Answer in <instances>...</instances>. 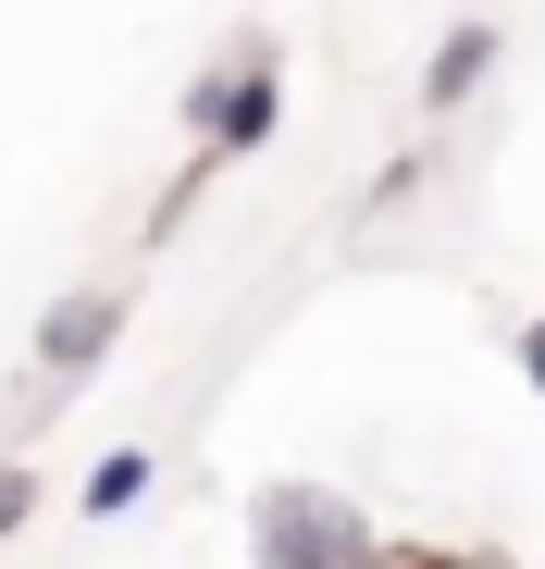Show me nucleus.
Instances as JSON below:
<instances>
[{"label":"nucleus","mask_w":545,"mask_h":569,"mask_svg":"<svg viewBox=\"0 0 545 569\" xmlns=\"http://www.w3.org/2000/svg\"><path fill=\"white\" fill-rule=\"evenodd\" d=\"M373 557V508L335 483H260L248 496V569H359Z\"/></svg>","instance_id":"obj_1"},{"label":"nucleus","mask_w":545,"mask_h":569,"mask_svg":"<svg viewBox=\"0 0 545 569\" xmlns=\"http://www.w3.org/2000/svg\"><path fill=\"white\" fill-rule=\"evenodd\" d=\"M272 124H286V50H272V38H236V50L187 87V149L248 161V149H272Z\"/></svg>","instance_id":"obj_2"},{"label":"nucleus","mask_w":545,"mask_h":569,"mask_svg":"<svg viewBox=\"0 0 545 569\" xmlns=\"http://www.w3.org/2000/svg\"><path fill=\"white\" fill-rule=\"evenodd\" d=\"M125 284H75V298H50L38 310V347H26V371H38V385L62 397V385H87V371H100L112 347H125Z\"/></svg>","instance_id":"obj_3"},{"label":"nucleus","mask_w":545,"mask_h":569,"mask_svg":"<svg viewBox=\"0 0 545 569\" xmlns=\"http://www.w3.org/2000/svg\"><path fill=\"white\" fill-rule=\"evenodd\" d=\"M496 50H508V38H496L484 13H459V26H446V38H434V62H422V112H459V100H472V87L496 74Z\"/></svg>","instance_id":"obj_4"},{"label":"nucleus","mask_w":545,"mask_h":569,"mask_svg":"<svg viewBox=\"0 0 545 569\" xmlns=\"http://www.w3.org/2000/svg\"><path fill=\"white\" fill-rule=\"evenodd\" d=\"M149 483H161V458H149V446H112L100 470H87V520H137Z\"/></svg>","instance_id":"obj_5"},{"label":"nucleus","mask_w":545,"mask_h":569,"mask_svg":"<svg viewBox=\"0 0 545 569\" xmlns=\"http://www.w3.org/2000/svg\"><path fill=\"white\" fill-rule=\"evenodd\" d=\"M211 173H224V161H211V149H187V173H174L161 199H149V223H137V236H149V248H174V236H187V211L211 199Z\"/></svg>","instance_id":"obj_6"},{"label":"nucleus","mask_w":545,"mask_h":569,"mask_svg":"<svg viewBox=\"0 0 545 569\" xmlns=\"http://www.w3.org/2000/svg\"><path fill=\"white\" fill-rule=\"evenodd\" d=\"M359 569H496V557H472V545H385V532H373Z\"/></svg>","instance_id":"obj_7"},{"label":"nucleus","mask_w":545,"mask_h":569,"mask_svg":"<svg viewBox=\"0 0 545 569\" xmlns=\"http://www.w3.org/2000/svg\"><path fill=\"white\" fill-rule=\"evenodd\" d=\"M38 520V458H0V545Z\"/></svg>","instance_id":"obj_8"},{"label":"nucleus","mask_w":545,"mask_h":569,"mask_svg":"<svg viewBox=\"0 0 545 569\" xmlns=\"http://www.w3.org/2000/svg\"><path fill=\"white\" fill-rule=\"evenodd\" d=\"M422 173H434V161H422V149H397V161L373 173V199H359V211H409V199H422Z\"/></svg>","instance_id":"obj_9"},{"label":"nucleus","mask_w":545,"mask_h":569,"mask_svg":"<svg viewBox=\"0 0 545 569\" xmlns=\"http://www.w3.org/2000/svg\"><path fill=\"white\" fill-rule=\"evenodd\" d=\"M508 359H521V385H533V397H545V310H533V322H521V335H508Z\"/></svg>","instance_id":"obj_10"}]
</instances>
